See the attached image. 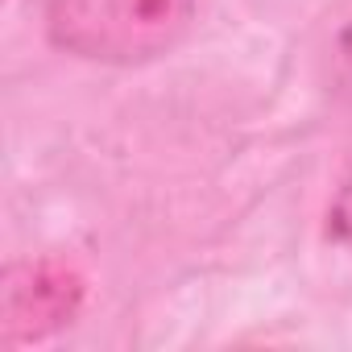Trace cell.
Listing matches in <instances>:
<instances>
[{
  "mask_svg": "<svg viewBox=\"0 0 352 352\" xmlns=\"http://www.w3.org/2000/svg\"><path fill=\"white\" fill-rule=\"evenodd\" d=\"M199 0H38L46 34L58 50L137 67L179 46Z\"/></svg>",
  "mask_w": 352,
  "mask_h": 352,
  "instance_id": "1",
  "label": "cell"
},
{
  "mask_svg": "<svg viewBox=\"0 0 352 352\" xmlns=\"http://www.w3.org/2000/svg\"><path fill=\"white\" fill-rule=\"evenodd\" d=\"M331 79H336V91L352 104V21H348V30L340 34L336 50H331Z\"/></svg>",
  "mask_w": 352,
  "mask_h": 352,
  "instance_id": "3",
  "label": "cell"
},
{
  "mask_svg": "<svg viewBox=\"0 0 352 352\" xmlns=\"http://www.w3.org/2000/svg\"><path fill=\"white\" fill-rule=\"evenodd\" d=\"M79 307V278L54 261L21 265L9 274L5 290V323L13 340H38L58 323H71Z\"/></svg>",
  "mask_w": 352,
  "mask_h": 352,
  "instance_id": "2",
  "label": "cell"
},
{
  "mask_svg": "<svg viewBox=\"0 0 352 352\" xmlns=\"http://www.w3.org/2000/svg\"><path fill=\"white\" fill-rule=\"evenodd\" d=\"M331 232L352 249V179L344 183V191H340L336 204H331Z\"/></svg>",
  "mask_w": 352,
  "mask_h": 352,
  "instance_id": "4",
  "label": "cell"
}]
</instances>
